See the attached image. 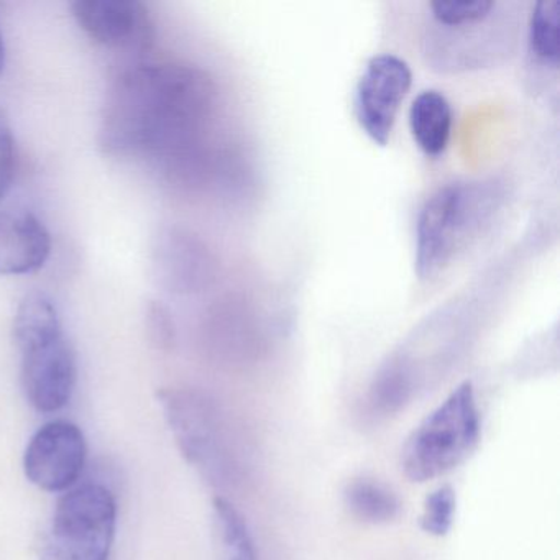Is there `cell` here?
Segmentation results:
<instances>
[{
    "label": "cell",
    "mask_w": 560,
    "mask_h": 560,
    "mask_svg": "<svg viewBox=\"0 0 560 560\" xmlns=\"http://www.w3.org/2000/svg\"><path fill=\"white\" fill-rule=\"evenodd\" d=\"M218 86L191 65L147 63L124 71L107 93L101 149L117 159H150L173 185H229L235 156L212 140Z\"/></svg>",
    "instance_id": "obj_1"
},
{
    "label": "cell",
    "mask_w": 560,
    "mask_h": 560,
    "mask_svg": "<svg viewBox=\"0 0 560 560\" xmlns=\"http://www.w3.org/2000/svg\"><path fill=\"white\" fill-rule=\"evenodd\" d=\"M14 339L21 352L25 398L40 412H57L77 388V353L65 332L57 304L42 291L27 294L14 317Z\"/></svg>",
    "instance_id": "obj_2"
},
{
    "label": "cell",
    "mask_w": 560,
    "mask_h": 560,
    "mask_svg": "<svg viewBox=\"0 0 560 560\" xmlns=\"http://www.w3.org/2000/svg\"><path fill=\"white\" fill-rule=\"evenodd\" d=\"M500 202L494 183H451L428 198L416 224L418 277L429 280L441 273L468 238L493 218Z\"/></svg>",
    "instance_id": "obj_3"
},
{
    "label": "cell",
    "mask_w": 560,
    "mask_h": 560,
    "mask_svg": "<svg viewBox=\"0 0 560 560\" xmlns=\"http://www.w3.org/2000/svg\"><path fill=\"white\" fill-rule=\"evenodd\" d=\"M480 412L471 382H464L411 432L401 452L406 478L441 477L467 460L480 439Z\"/></svg>",
    "instance_id": "obj_4"
},
{
    "label": "cell",
    "mask_w": 560,
    "mask_h": 560,
    "mask_svg": "<svg viewBox=\"0 0 560 560\" xmlns=\"http://www.w3.org/2000/svg\"><path fill=\"white\" fill-rule=\"evenodd\" d=\"M117 503L103 485L68 491L55 508L40 560H109Z\"/></svg>",
    "instance_id": "obj_5"
},
{
    "label": "cell",
    "mask_w": 560,
    "mask_h": 560,
    "mask_svg": "<svg viewBox=\"0 0 560 560\" xmlns=\"http://www.w3.org/2000/svg\"><path fill=\"white\" fill-rule=\"evenodd\" d=\"M166 422L183 457L209 483L222 487L231 478V454L221 416L214 402L191 388H166L159 393Z\"/></svg>",
    "instance_id": "obj_6"
},
{
    "label": "cell",
    "mask_w": 560,
    "mask_h": 560,
    "mask_svg": "<svg viewBox=\"0 0 560 560\" xmlns=\"http://www.w3.org/2000/svg\"><path fill=\"white\" fill-rule=\"evenodd\" d=\"M409 65L392 54L376 55L366 63L355 90V114L363 132L385 147L392 137L399 107L411 90Z\"/></svg>",
    "instance_id": "obj_7"
},
{
    "label": "cell",
    "mask_w": 560,
    "mask_h": 560,
    "mask_svg": "<svg viewBox=\"0 0 560 560\" xmlns=\"http://www.w3.org/2000/svg\"><path fill=\"white\" fill-rule=\"evenodd\" d=\"M86 439L80 425L54 421L35 432L24 455V470L35 487L51 493L77 483L86 464Z\"/></svg>",
    "instance_id": "obj_8"
},
{
    "label": "cell",
    "mask_w": 560,
    "mask_h": 560,
    "mask_svg": "<svg viewBox=\"0 0 560 560\" xmlns=\"http://www.w3.org/2000/svg\"><path fill=\"white\" fill-rule=\"evenodd\" d=\"M152 261L160 283L178 294L201 293L211 287L218 271L208 245L185 228L160 232L153 244Z\"/></svg>",
    "instance_id": "obj_9"
},
{
    "label": "cell",
    "mask_w": 560,
    "mask_h": 560,
    "mask_svg": "<svg viewBox=\"0 0 560 560\" xmlns=\"http://www.w3.org/2000/svg\"><path fill=\"white\" fill-rule=\"evenodd\" d=\"M81 31L106 48H145L152 38L149 12L130 0H78L71 5Z\"/></svg>",
    "instance_id": "obj_10"
},
{
    "label": "cell",
    "mask_w": 560,
    "mask_h": 560,
    "mask_svg": "<svg viewBox=\"0 0 560 560\" xmlns=\"http://www.w3.org/2000/svg\"><path fill=\"white\" fill-rule=\"evenodd\" d=\"M51 254L44 222L27 211H0V275L35 273Z\"/></svg>",
    "instance_id": "obj_11"
},
{
    "label": "cell",
    "mask_w": 560,
    "mask_h": 560,
    "mask_svg": "<svg viewBox=\"0 0 560 560\" xmlns=\"http://www.w3.org/2000/svg\"><path fill=\"white\" fill-rule=\"evenodd\" d=\"M209 342L229 355H248L261 343V326L254 306L244 298L218 301L206 319Z\"/></svg>",
    "instance_id": "obj_12"
},
{
    "label": "cell",
    "mask_w": 560,
    "mask_h": 560,
    "mask_svg": "<svg viewBox=\"0 0 560 560\" xmlns=\"http://www.w3.org/2000/svg\"><path fill=\"white\" fill-rule=\"evenodd\" d=\"M409 126L415 142L425 155H442L447 149L452 132V107L447 97L435 90L422 91L412 101Z\"/></svg>",
    "instance_id": "obj_13"
},
{
    "label": "cell",
    "mask_w": 560,
    "mask_h": 560,
    "mask_svg": "<svg viewBox=\"0 0 560 560\" xmlns=\"http://www.w3.org/2000/svg\"><path fill=\"white\" fill-rule=\"evenodd\" d=\"M212 536L215 560H258L254 537L244 516L222 497L212 501Z\"/></svg>",
    "instance_id": "obj_14"
},
{
    "label": "cell",
    "mask_w": 560,
    "mask_h": 560,
    "mask_svg": "<svg viewBox=\"0 0 560 560\" xmlns=\"http://www.w3.org/2000/svg\"><path fill=\"white\" fill-rule=\"evenodd\" d=\"M343 503L353 517L366 524H388L401 513V501L395 491L370 478L349 481Z\"/></svg>",
    "instance_id": "obj_15"
},
{
    "label": "cell",
    "mask_w": 560,
    "mask_h": 560,
    "mask_svg": "<svg viewBox=\"0 0 560 560\" xmlns=\"http://www.w3.org/2000/svg\"><path fill=\"white\" fill-rule=\"evenodd\" d=\"M560 4L542 0L534 5L529 21V47L537 60L556 68L560 60Z\"/></svg>",
    "instance_id": "obj_16"
},
{
    "label": "cell",
    "mask_w": 560,
    "mask_h": 560,
    "mask_svg": "<svg viewBox=\"0 0 560 560\" xmlns=\"http://www.w3.org/2000/svg\"><path fill=\"white\" fill-rule=\"evenodd\" d=\"M497 8V2L491 0H432L429 2L432 21L441 28L481 24L493 18Z\"/></svg>",
    "instance_id": "obj_17"
},
{
    "label": "cell",
    "mask_w": 560,
    "mask_h": 560,
    "mask_svg": "<svg viewBox=\"0 0 560 560\" xmlns=\"http://www.w3.org/2000/svg\"><path fill=\"white\" fill-rule=\"evenodd\" d=\"M455 506L457 498L454 488L451 485H442L425 498L419 516V526L429 536H445L454 524Z\"/></svg>",
    "instance_id": "obj_18"
},
{
    "label": "cell",
    "mask_w": 560,
    "mask_h": 560,
    "mask_svg": "<svg viewBox=\"0 0 560 560\" xmlns=\"http://www.w3.org/2000/svg\"><path fill=\"white\" fill-rule=\"evenodd\" d=\"M18 152H15L14 132L8 114L0 107V201L8 196L14 182Z\"/></svg>",
    "instance_id": "obj_19"
},
{
    "label": "cell",
    "mask_w": 560,
    "mask_h": 560,
    "mask_svg": "<svg viewBox=\"0 0 560 560\" xmlns=\"http://www.w3.org/2000/svg\"><path fill=\"white\" fill-rule=\"evenodd\" d=\"M147 330L159 349H170L175 342V323L168 307L153 301L147 310Z\"/></svg>",
    "instance_id": "obj_20"
},
{
    "label": "cell",
    "mask_w": 560,
    "mask_h": 560,
    "mask_svg": "<svg viewBox=\"0 0 560 560\" xmlns=\"http://www.w3.org/2000/svg\"><path fill=\"white\" fill-rule=\"evenodd\" d=\"M5 65V47H4V37H2V32H0V73L4 70Z\"/></svg>",
    "instance_id": "obj_21"
}]
</instances>
